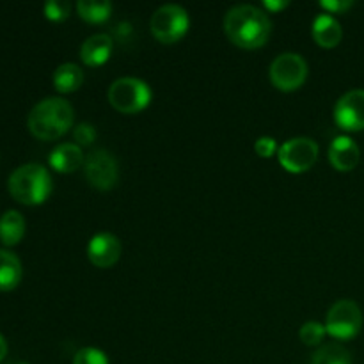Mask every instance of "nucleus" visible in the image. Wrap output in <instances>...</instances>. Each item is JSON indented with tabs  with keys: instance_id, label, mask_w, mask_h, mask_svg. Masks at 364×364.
Returning <instances> with one entry per match:
<instances>
[{
	"instance_id": "obj_9",
	"label": "nucleus",
	"mask_w": 364,
	"mask_h": 364,
	"mask_svg": "<svg viewBox=\"0 0 364 364\" xmlns=\"http://www.w3.org/2000/svg\"><path fill=\"white\" fill-rule=\"evenodd\" d=\"M85 178L98 191H110L119 180V166L116 156L107 149H95L85 156Z\"/></svg>"
},
{
	"instance_id": "obj_28",
	"label": "nucleus",
	"mask_w": 364,
	"mask_h": 364,
	"mask_svg": "<svg viewBox=\"0 0 364 364\" xmlns=\"http://www.w3.org/2000/svg\"><path fill=\"white\" fill-rule=\"evenodd\" d=\"M7 341H6V338L2 336V334H0V361H4V358H6L7 355Z\"/></svg>"
},
{
	"instance_id": "obj_23",
	"label": "nucleus",
	"mask_w": 364,
	"mask_h": 364,
	"mask_svg": "<svg viewBox=\"0 0 364 364\" xmlns=\"http://www.w3.org/2000/svg\"><path fill=\"white\" fill-rule=\"evenodd\" d=\"M73 364H110V361L105 352L100 350V348L85 347L77 352Z\"/></svg>"
},
{
	"instance_id": "obj_24",
	"label": "nucleus",
	"mask_w": 364,
	"mask_h": 364,
	"mask_svg": "<svg viewBox=\"0 0 364 364\" xmlns=\"http://www.w3.org/2000/svg\"><path fill=\"white\" fill-rule=\"evenodd\" d=\"M73 137L78 146H91L96 139V128L91 123H80L73 130Z\"/></svg>"
},
{
	"instance_id": "obj_17",
	"label": "nucleus",
	"mask_w": 364,
	"mask_h": 364,
	"mask_svg": "<svg viewBox=\"0 0 364 364\" xmlns=\"http://www.w3.org/2000/svg\"><path fill=\"white\" fill-rule=\"evenodd\" d=\"M25 235V219L16 210H7L0 217V242L7 247L16 245Z\"/></svg>"
},
{
	"instance_id": "obj_3",
	"label": "nucleus",
	"mask_w": 364,
	"mask_h": 364,
	"mask_svg": "<svg viewBox=\"0 0 364 364\" xmlns=\"http://www.w3.org/2000/svg\"><path fill=\"white\" fill-rule=\"evenodd\" d=\"M11 196L21 205H41L50 198L53 188L52 176L41 164H23L11 173L7 180Z\"/></svg>"
},
{
	"instance_id": "obj_25",
	"label": "nucleus",
	"mask_w": 364,
	"mask_h": 364,
	"mask_svg": "<svg viewBox=\"0 0 364 364\" xmlns=\"http://www.w3.org/2000/svg\"><path fill=\"white\" fill-rule=\"evenodd\" d=\"M255 151L258 153L262 159H270V156H272L276 151H279V149H277L276 139L259 137L255 144Z\"/></svg>"
},
{
	"instance_id": "obj_15",
	"label": "nucleus",
	"mask_w": 364,
	"mask_h": 364,
	"mask_svg": "<svg viewBox=\"0 0 364 364\" xmlns=\"http://www.w3.org/2000/svg\"><path fill=\"white\" fill-rule=\"evenodd\" d=\"M112 53V38L109 34H95L85 39L80 46V59L87 66H102Z\"/></svg>"
},
{
	"instance_id": "obj_6",
	"label": "nucleus",
	"mask_w": 364,
	"mask_h": 364,
	"mask_svg": "<svg viewBox=\"0 0 364 364\" xmlns=\"http://www.w3.org/2000/svg\"><path fill=\"white\" fill-rule=\"evenodd\" d=\"M363 327V313L361 308L354 301H338L329 309L326 318V331L334 340L347 341L359 334Z\"/></svg>"
},
{
	"instance_id": "obj_27",
	"label": "nucleus",
	"mask_w": 364,
	"mask_h": 364,
	"mask_svg": "<svg viewBox=\"0 0 364 364\" xmlns=\"http://www.w3.org/2000/svg\"><path fill=\"white\" fill-rule=\"evenodd\" d=\"M290 6V2L288 0H265L263 2V7L269 11H272V13H277V11L284 9V7Z\"/></svg>"
},
{
	"instance_id": "obj_21",
	"label": "nucleus",
	"mask_w": 364,
	"mask_h": 364,
	"mask_svg": "<svg viewBox=\"0 0 364 364\" xmlns=\"http://www.w3.org/2000/svg\"><path fill=\"white\" fill-rule=\"evenodd\" d=\"M326 333V326H322L320 322H306L299 331V338L308 347H316V345L322 343Z\"/></svg>"
},
{
	"instance_id": "obj_13",
	"label": "nucleus",
	"mask_w": 364,
	"mask_h": 364,
	"mask_svg": "<svg viewBox=\"0 0 364 364\" xmlns=\"http://www.w3.org/2000/svg\"><path fill=\"white\" fill-rule=\"evenodd\" d=\"M48 162L53 171H57L60 174H68L75 173L85 162V159L80 146L73 144V142H64V144L55 146L52 149V153L48 156Z\"/></svg>"
},
{
	"instance_id": "obj_8",
	"label": "nucleus",
	"mask_w": 364,
	"mask_h": 364,
	"mask_svg": "<svg viewBox=\"0 0 364 364\" xmlns=\"http://www.w3.org/2000/svg\"><path fill=\"white\" fill-rule=\"evenodd\" d=\"M277 159L288 173H306L318 159V144L309 137H294L281 146Z\"/></svg>"
},
{
	"instance_id": "obj_29",
	"label": "nucleus",
	"mask_w": 364,
	"mask_h": 364,
	"mask_svg": "<svg viewBox=\"0 0 364 364\" xmlns=\"http://www.w3.org/2000/svg\"><path fill=\"white\" fill-rule=\"evenodd\" d=\"M16 364H28V363H16Z\"/></svg>"
},
{
	"instance_id": "obj_22",
	"label": "nucleus",
	"mask_w": 364,
	"mask_h": 364,
	"mask_svg": "<svg viewBox=\"0 0 364 364\" xmlns=\"http://www.w3.org/2000/svg\"><path fill=\"white\" fill-rule=\"evenodd\" d=\"M71 13V4L68 0H48L45 4V16L52 21H64Z\"/></svg>"
},
{
	"instance_id": "obj_12",
	"label": "nucleus",
	"mask_w": 364,
	"mask_h": 364,
	"mask_svg": "<svg viewBox=\"0 0 364 364\" xmlns=\"http://www.w3.org/2000/svg\"><path fill=\"white\" fill-rule=\"evenodd\" d=\"M359 159H361L359 146L348 135H340V137H336L331 142L329 160L336 171L348 173V171L355 169L359 164Z\"/></svg>"
},
{
	"instance_id": "obj_19",
	"label": "nucleus",
	"mask_w": 364,
	"mask_h": 364,
	"mask_svg": "<svg viewBox=\"0 0 364 364\" xmlns=\"http://www.w3.org/2000/svg\"><path fill=\"white\" fill-rule=\"evenodd\" d=\"M77 11L80 14L82 20L89 21V23H103L110 18L112 13V4L107 0H80L77 4Z\"/></svg>"
},
{
	"instance_id": "obj_11",
	"label": "nucleus",
	"mask_w": 364,
	"mask_h": 364,
	"mask_svg": "<svg viewBox=\"0 0 364 364\" xmlns=\"http://www.w3.org/2000/svg\"><path fill=\"white\" fill-rule=\"evenodd\" d=\"M123 245L121 240L112 233H98L89 240L87 258L98 269H109L116 265L119 259Z\"/></svg>"
},
{
	"instance_id": "obj_7",
	"label": "nucleus",
	"mask_w": 364,
	"mask_h": 364,
	"mask_svg": "<svg viewBox=\"0 0 364 364\" xmlns=\"http://www.w3.org/2000/svg\"><path fill=\"white\" fill-rule=\"evenodd\" d=\"M269 75L279 91H295L308 78V63L299 53H281L270 64Z\"/></svg>"
},
{
	"instance_id": "obj_16",
	"label": "nucleus",
	"mask_w": 364,
	"mask_h": 364,
	"mask_svg": "<svg viewBox=\"0 0 364 364\" xmlns=\"http://www.w3.org/2000/svg\"><path fill=\"white\" fill-rule=\"evenodd\" d=\"M23 270L14 252L0 249V291H9L20 284Z\"/></svg>"
},
{
	"instance_id": "obj_14",
	"label": "nucleus",
	"mask_w": 364,
	"mask_h": 364,
	"mask_svg": "<svg viewBox=\"0 0 364 364\" xmlns=\"http://www.w3.org/2000/svg\"><path fill=\"white\" fill-rule=\"evenodd\" d=\"M313 39L316 41V45L322 46V48H334V46L340 45L341 38H343V31H341V25L333 14H318L313 21L311 27Z\"/></svg>"
},
{
	"instance_id": "obj_26",
	"label": "nucleus",
	"mask_w": 364,
	"mask_h": 364,
	"mask_svg": "<svg viewBox=\"0 0 364 364\" xmlns=\"http://www.w3.org/2000/svg\"><path fill=\"white\" fill-rule=\"evenodd\" d=\"M352 6H354L352 0H322L320 2V7H323L327 11V14L347 13Z\"/></svg>"
},
{
	"instance_id": "obj_10",
	"label": "nucleus",
	"mask_w": 364,
	"mask_h": 364,
	"mask_svg": "<svg viewBox=\"0 0 364 364\" xmlns=\"http://www.w3.org/2000/svg\"><path fill=\"white\" fill-rule=\"evenodd\" d=\"M334 121L345 132L364 130V89H354L341 96L334 107Z\"/></svg>"
},
{
	"instance_id": "obj_20",
	"label": "nucleus",
	"mask_w": 364,
	"mask_h": 364,
	"mask_svg": "<svg viewBox=\"0 0 364 364\" xmlns=\"http://www.w3.org/2000/svg\"><path fill=\"white\" fill-rule=\"evenodd\" d=\"M311 364H352V355L341 345L331 343L315 352Z\"/></svg>"
},
{
	"instance_id": "obj_1",
	"label": "nucleus",
	"mask_w": 364,
	"mask_h": 364,
	"mask_svg": "<svg viewBox=\"0 0 364 364\" xmlns=\"http://www.w3.org/2000/svg\"><path fill=\"white\" fill-rule=\"evenodd\" d=\"M272 21L269 14L251 4H240L228 11L224 18V32L235 46L255 50L265 45L270 38Z\"/></svg>"
},
{
	"instance_id": "obj_18",
	"label": "nucleus",
	"mask_w": 364,
	"mask_h": 364,
	"mask_svg": "<svg viewBox=\"0 0 364 364\" xmlns=\"http://www.w3.org/2000/svg\"><path fill=\"white\" fill-rule=\"evenodd\" d=\"M53 87L59 92H75L84 82V71L78 64L64 63L53 71Z\"/></svg>"
},
{
	"instance_id": "obj_2",
	"label": "nucleus",
	"mask_w": 364,
	"mask_h": 364,
	"mask_svg": "<svg viewBox=\"0 0 364 364\" xmlns=\"http://www.w3.org/2000/svg\"><path fill=\"white\" fill-rule=\"evenodd\" d=\"M75 110L68 100L50 96L32 107L27 117V127L34 137L41 141H55L73 127Z\"/></svg>"
},
{
	"instance_id": "obj_4",
	"label": "nucleus",
	"mask_w": 364,
	"mask_h": 364,
	"mask_svg": "<svg viewBox=\"0 0 364 364\" xmlns=\"http://www.w3.org/2000/svg\"><path fill=\"white\" fill-rule=\"evenodd\" d=\"M109 103L121 114H137L151 103V87L135 77H123L109 87Z\"/></svg>"
},
{
	"instance_id": "obj_5",
	"label": "nucleus",
	"mask_w": 364,
	"mask_h": 364,
	"mask_svg": "<svg viewBox=\"0 0 364 364\" xmlns=\"http://www.w3.org/2000/svg\"><path fill=\"white\" fill-rule=\"evenodd\" d=\"M191 27L188 13L178 4H166L153 13L149 28L151 34L164 45H173L187 34Z\"/></svg>"
}]
</instances>
